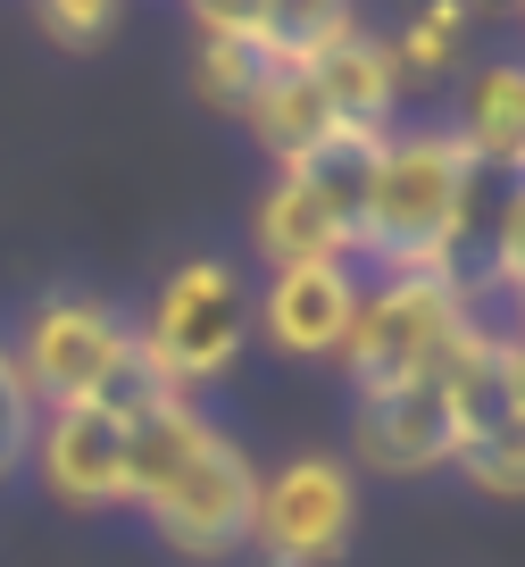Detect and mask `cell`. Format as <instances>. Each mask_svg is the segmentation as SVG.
<instances>
[{"mask_svg":"<svg viewBox=\"0 0 525 567\" xmlns=\"http://www.w3.org/2000/svg\"><path fill=\"white\" fill-rule=\"evenodd\" d=\"M459 42H467V9H459V0L418 9V18L392 34V68H401V84H409V75H442L459 59Z\"/></svg>","mask_w":525,"mask_h":567,"instance_id":"cell-17","label":"cell"},{"mask_svg":"<svg viewBox=\"0 0 525 567\" xmlns=\"http://www.w3.org/2000/svg\"><path fill=\"white\" fill-rule=\"evenodd\" d=\"M25 443H34V392H25L18 359H9V334H0V476L25 460Z\"/></svg>","mask_w":525,"mask_h":567,"instance_id":"cell-18","label":"cell"},{"mask_svg":"<svg viewBox=\"0 0 525 567\" xmlns=\"http://www.w3.org/2000/svg\"><path fill=\"white\" fill-rule=\"evenodd\" d=\"M42 476L68 501H125V417L101 401H75L42 417Z\"/></svg>","mask_w":525,"mask_h":567,"instance_id":"cell-10","label":"cell"},{"mask_svg":"<svg viewBox=\"0 0 525 567\" xmlns=\"http://www.w3.org/2000/svg\"><path fill=\"white\" fill-rule=\"evenodd\" d=\"M259 250H267V267H317V259H359V234L342 226V217L326 209L317 193H300L292 176H276V193L259 200Z\"/></svg>","mask_w":525,"mask_h":567,"instance_id":"cell-13","label":"cell"},{"mask_svg":"<svg viewBox=\"0 0 525 567\" xmlns=\"http://www.w3.org/2000/svg\"><path fill=\"white\" fill-rule=\"evenodd\" d=\"M243 326H250L243 276H234L226 259H184L151 292V318L134 326V342H142V359H151L175 392H193V384H209V375L234 368Z\"/></svg>","mask_w":525,"mask_h":567,"instance_id":"cell-3","label":"cell"},{"mask_svg":"<svg viewBox=\"0 0 525 567\" xmlns=\"http://www.w3.org/2000/svg\"><path fill=\"white\" fill-rule=\"evenodd\" d=\"M442 401H451L459 451H501V443H517V417H525L517 342H459L451 368H442Z\"/></svg>","mask_w":525,"mask_h":567,"instance_id":"cell-8","label":"cell"},{"mask_svg":"<svg viewBox=\"0 0 525 567\" xmlns=\"http://www.w3.org/2000/svg\"><path fill=\"white\" fill-rule=\"evenodd\" d=\"M250 543L267 550V567H326L333 550L350 543V467L309 451V460L259 476Z\"/></svg>","mask_w":525,"mask_h":567,"instance_id":"cell-5","label":"cell"},{"mask_svg":"<svg viewBox=\"0 0 525 567\" xmlns=\"http://www.w3.org/2000/svg\"><path fill=\"white\" fill-rule=\"evenodd\" d=\"M317 92H326L333 125H368V134H384L392 125V101H401V68H392V34H375V25H350L342 42H333L326 59H317Z\"/></svg>","mask_w":525,"mask_h":567,"instance_id":"cell-11","label":"cell"},{"mask_svg":"<svg viewBox=\"0 0 525 567\" xmlns=\"http://www.w3.org/2000/svg\"><path fill=\"white\" fill-rule=\"evenodd\" d=\"M109 25H117V0H51L42 9V34L59 42H101Z\"/></svg>","mask_w":525,"mask_h":567,"instance_id":"cell-19","label":"cell"},{"mask_svg":"<svg viewBox=\"0 0 525 567\" xmlns=\"http://www.w3.org/2000/svg\"><path fill=\"white\" fill-rule=\"evenodd\" d=\"M459 460H467V476L484 484V493H501V501L525 493V451H517V443H501V451H459Z\"/></svg>","mask_w":525,"mask_h":567,"instance_id":"cell-20","label":"cell"},{"mask_svg":"<svg viewBox=\"0 0 525 567\" xmlns=\"http://www.w3.org/2000/svg\"><path fill=\"white\" fill-rule=\"evenodd\" d=\"M467 167H475V151L459 142V125L384 134L375 176H368V209H359V259H375V276H434L442 284V234H451Z\"/></svg>","mask_w":525,"mask_h":567,"instance_id":"cell-1","label":"cell"},{"mask_svg":"<svg viewBox=\"0 0 525 567\" xmlns=\"http://www.w3.org/2000/svg\"><path fill=\"white\" fill-rule=\"evenodd\" d=\"M209 434H217V425L200 417L184 392H175V401H151L142 417H125V501L151 509V501L193 467V451L209 443Z\"/></svg>","mask_w":525,"mask_h":567,"instance_id":"cell-12","label":"cell"},{"mask_svg":"<svg viewBox=\"0 0 525 567\" xmlns=\"http://www.w3.org/2000/svg\"><path fill=\"white\" fill-rule=\"evenodd\" d=\"M350 309H359V276H350V267H333V259H317V267H276V276H267V292H259V326L284 342V351H300V359L342 351Z\"/></svg>","mask_w":525,"mask_h":567,"instance_id":"cell-9","label":"cell"},{"mask_svg":"<svg viewBox=\"0 0 525 567\" xmlns=\"http://www.w3.org/2000/svg\"><path fill=\"white\" fill-rule=\"evenodd\" d=\"M459 142H467L484 167H508L517 176L525 159V75L508 68H475L467 75V109H459Z\"/></svg>","mask_w":525,"mask_h":567,"instance_id":"cell-16","label":"cell"},{"mask_svg":"<svg viewBox=\"0 0 525 567\" xmlns=\"http://www.w3.org/2000/svg\"><path fill=\"white\" fill-rule=\"evenodd\" d=\"M250 501H259V467L234 434H209L193 451V467L151 501V526L167 534L184 559H217V550L250 543Z\"/></svg>","mask_w":525,"mask_h":567,"instance_id":"cell-6","label":"cell"},{"mask_svg":"<svg viewBox=\"0 0 525 567\" xmlns=\"http://www.w3.org/2000/svg\"><path fill=\"white\" fill-rule=\"evenodd\" d=\"M459 351V309H451V284L434 276H375L350 309V334H342V368L359 392H384V384H418V375H442Z\"/></svg>","mask_w":525,"mask_h":567,"instance_id":"cell-2","label":"cell"},{"mask_svg":"<svg viewBox=\"0 0 525 567\" xmlns=\"http://www.w3.org/2000/svg\"><path fill=\"white\" fill-rule=\"evenodd\" d=\"M125 351H134V326H125L109 301H92V292H42V301L25 309L18 342H9L25 392L51 401V409L101 401L109 375L125 368Z\"/></svg>","mask_w":525,"mask_h":567,"instance_id":"cell-4","label":"cell"},{"mask_svg":"<svg viewBox=\"0 0 525 567\" xmlns=\"http://www.w3.org/2000/svg\"><path fill=\"white\" fill-rule=\"evenodd\" d=\"M350 451H359V467H375V476H425V467L459 460V425H451V401H442V375L359 392Z\"/></svg>","mask_w":525,"mask_h":567,"instance_id":"cell-7","label":"cell"},{"mask_svg":"<svg viewBox=\"0 0 525 567\" xmlns=\"http://www.w3.org/2000/svg\"><path fill=\"white\" fill-rule=\"evenodd\" d=\"M384 134H392V125H384ZM384 134H368V125H333V134H317L309 151H300V159H284V176H292L300 193H317L350 234H359V209H368V176H375Z\"/></svg>","mask_w":525,"mask_h":567,"instance_id":"cell-14","label":"cell"},{"mask_svg":"<svg viewBox=\"0 0 525 567\" xmlns=\"http://www.w3.org/2000/svg\"><path fill=\"white\" fill-rule=\"evenodd\" d=\"M243 117L276 159H300L317 134H333V109H326L309 68H259V84L243 92Z\"/></svg>","mask_w":525,"mask_h":567,"instance_id":"cell-15","label":"cell"}]
</instances>
